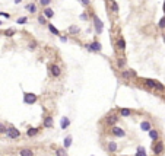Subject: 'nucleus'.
<instances>
[{
    "label": "nucleus",
    "mask_w": 165,
    "mask_h": 156,
    "mask_svg": "<svg viewBox=\"0 0 165 156\" xmlns=\"http://www.w3.org/2000/svg\"><path fill=\"white\" fill-rule=\"evenodd\" d=\"M47 28H48V31L53 35H57V37H60L61 34H60V31H58V28H56V25H53V24H47Z\"/></svg>",
    "instance_id": "23"
},
{
    "label": "nucleus",
    "mask_w": 165,
    "mask_h": 156,
    "mask_svg": "<svg viewBox=\"0 0 165 156\" xmlns=\"http://www.w3.org/2000/svg\"><path fill=\"white\" fill-rule=\"evenodd\" d=\"M37 47H38V42H37V41H31L29 44H28V48L31 50V51H34Z\"/></svg>",
    "instance_id": "34"
},
{
    "label": "nucleus",
    "mask_w": 165,
    "mask_h": 156,
    "mask_svg": "<svg viewBox=\"0 0 165 156\" xmlns=\"http://www.w3.org/2000/svg\"><path fill=\"white\" fill-rule=\"evenodd\" d=\"M54 127V118L51 114L44 115L42 118V128H53Z\"/></svg>",
    "instance_id": "11"
},
{
    "label": "nucleus",
    "mask_w": 165,
    "mask_h": 156,
    "mask_svg": "<svg viewBox=\"0 0 165 156\" xmlns=\"http://www.w3.org/2000/svg\"><path fill=\"white\" fill-rule=\"evenodd\" d=\"M121 156H129V155H121Z\"/></svg>",
    "instance_id": "45"
},
{
    "label": "nucleus",
    "mask_w": 165,
    "mask_h": 156,
    "mask_svg": "<svg viewBox=\"0 0 165 156\" xmlns=\"http://www.w3.org/2000/svg\"><path fill=\"white\" fill-rule=\"evenodd\" d=\"M116 48L118 50V51H121V53L126 50V40H124L123 37H118L116 40Z\"/></svg>",
    "instance_id": "17"
},
{
    "label": "nucleus",
    "mask_w": 165,
    "mask_h": 156,
    "mask_svg": "<svg viewBox=\"0 0 165 156\" xmlns=\"http://www.w3.org/2000/svg\"><path fill=\"white\" fill-rule=\"evenodd\" d=\"M110 2H111V3H113V2H116V0H110Z\"/></svg>",
    "instance_id": "43"
},
{
    "label": "nucleus",
    "mask_w": 165,
    "mask_h": 156,
    "mask_svg": "<svg viewBox=\"0 0 165 156\" xmlns=\"http://www.w3.org/2000/svg\"><path fill=\"white\" fill-rule=\"evenodd\" d=\"M91 156H95V155H91Z\"/></svg>",
    "instance_id": "47"
},
{
    "label": "nucleus",
    "mask_w": 165,
    "mask_h": 156,
    "mask_svg": "<svg viewBox=\"0 0 165 156\" xmlns=\"http://www.w3.org/2000/svg\"><path fill=\"white\" fill-rule=\"evenodd\" d=\"M110 134H111L113 137H116V139H123V137H126V132H124V128L118 127V125L111 127V128H110Z\"/></svg>",
    "instance_id": "6"
},
{
    "label": "nucleus",
    "mask_w": 165,
    "mask_h": 156,
    "mask_svg": "<svg viewBox=\"0 0 165 156\" xmlns=\"http://www.w3.org/2000/svg\"><path fill=\"white\" fill-rule=\"evenodd\" d=\"M105 149H107V152L110 155H114V153H117V150H118V143H117L116 140H108L107 145H105Z\"/></svg>",
    "instance_id": "10"
},
{
    "label": "nucleus",
    "mask_w": 165,
    "mask_h": 156,
    "mask_svg": "<svg viewBox=\"0 0 165 156\" xmlns=\"http://www.w3.org/2000/svg\"><path fill=\"white\" fill-rule=\"evenodd\" d=\"M0 16H2V18H6V19H9V18H10V15H9V13H6V12H0Z\"/></svg>",
    "instance_id": "38"
},
{
    "label": "nucleus",
    "mask_w": 165,
    "mask_h": 156,
    "mask_svg": "<svg viewBox=\"0 0 165 156\" xmlns=\"http://www.w3.org/2000/svg\"><path fill=\"white\" fill-rule=\"evenodd\" d=\"M19 156H35V152L29 148H24L19 150Z\"/></svg>",
    "instance_id": "20"
},
{
    "label": "nucleus",
    "mask_w": 165,
    "mask_h": 156,
    "mask_svg": "<svg viewBox=\"0 0 165 156\" xmlns=\"http://www.w3.org/2000/svg\"><path fill=\"white\" fill-rule=\"evenodd\" d=\"M134 156H148V153H146V149L143 148V146H137Z\"/></svg>",
    "instance_id": "25"
},
{
    "label": "nucleus",
    "mask_w": 165,
    "mask_h": 156,
    "mask_svg": "<svg viewBox=\"0 0 165 156\" xmlns=\"http://www.w3.org/2000/svg\"><path fill=\"white\" fill-rule=\"evenodd\" d=\"M85 47L88 48V51H91V53H101L102 44L99 41H94V42H91V44H86Z\"/></svg>",
    "instance_id": "12"
},
{
    "label": "nucleus",
    "mask_w": 165,
    "mask_h": 156,
    "mask_svg": "<svg viewBox=\"0 0 165 156\" xmlns=\"http://www.w3.org/2000/svg\"><path fill=\"white\" fill-rule=\"evenodd\" d=\"M126 64H127V58H126V57H117V60H116V67H117V69L124 70Z\"/></svg>",
    "instance_id": "19"
},
{
    "label": "nucleus",
    "mask_w": 165,
    "mask_h": 156,
    "mask_svg": "<svg viewBox=\"0 0 165 156\" xmlns=\"http://www.w3.org/2000/svg\"><path fill=\"white\" fill-rule=\"evenodd\" d=\"M25 9H26L29 13H37V12H38V8H37V5H35V3H29V5H26Z\"/></svg>",
    "instance_id": "24"
},
{
    "label": "nucleus",
    "mask_w": 165,
    "mask_h": 156,
    "mask_svg": "<svg viewBox=\"0 0 165 156\" xmlns=\"http://www.w3.org/2000/svg\"><path fill=\"white\" fill-rule=\"evenodd\" d=\"M0 25H3V24H2V21H0Z\"/></svg>",
    "instance_id": "46"
},
{
    "label": "nucleus",
    "mask_w": 165,
    "mask_h": 156,
    "mask_svg": "<svg viewBox=\"0 0 165 156\" xmlns=\"http://www.w3.org/2000/svg\"><path fill=\"white\" fill-rule=\"evenodd\" d=\"M162 10H164V13H165V0H164V6H162Z\"/></svg>",
    "instance_id": "41"
},
{
    "label": "nucleus",
    "mask_w": 165,
    "mask_h": 156,
    "mask_svg": "<svg viewBox=\"0 0 165 156\" xmlns=\"http://www.w3.org/2000/svg\"><path fill=\"white\" fill-rule=\"evenodd\" d=\"M164 101H165V92H164Z\"/></svg>",
    "instance_id": "44"
},
{
    "label": "nucleus",
    "mask_w": 165,
    "mask_h": 156,
    "mask_svg": "<svg viewBox=\"0 0 165 156\" xmlns=\"http://www.w3.org/2000/svg\"><path fill=\"white\" fill-rule=\"evenodd\" d=\"M48 72H50V76L54 77V79H58L61 76V67L58 64H48Z\"/></svg>",
    "instance_id": "9"
},
{
    "label": "nucleus",
    "mask_w": 165,
    "mask_h": 156,
    "mask_svg": "<svg viewBox=\"0 0 165 156\" xmlns=\"http://www.w3.org/2000/svg\"><path fill=\"white\" fill-rule=\"evenodd\" d=\"M21 2H22V0H15V3H16V5H19Z\"/></svg>",
    "instance_id": "40"
},
{
    "label": "nucleus",
    "mask_w": 165,
    "mask_h": 156,
    "mask_svg": "<svg viewBox=\"0 0 165 156\" xmlns=\"http://www.w3.org/2000/svg\"><path fill=\"white\" fill-rule=\"evenodd\" d=\"M117 112L120 115V118H127V117H132L134 111L132 108H117Z\"/></svg>",
    "instance_id": "14"
},
{
    "label": "nucleus",
    "mask_w": 165,
    "mask_h": 156,
    "mask_svg": "<svg viewBox=\"0 0 165 156\" xmlns=\"http://www.w3.org/2000/svg\"><path fill=\"white\" fill-rule=\"evenodd\" d=\"M37 19H38V24H41V25H47V19L44 18V15H42V13H40Z\"/></svg>",
    "instance_id": "30"
},
{
    "label": "nucleus",
    "mask_w": 165,
    "mask_h": 156,
    "mask_svg": "<svg viewBox=\"0 0 165 156\" xmlns=\"http://www.w3.org/2000/svg\"><path fill=\"white\" fill-rule=\"evenodd\" d=\"M158 28H159V29H164L165 28V16H162L161 19H159V22H158Z\"/></svg>",
    "instance_id": "35"
},
{
    "label": "nucleus",
    "mask_w": 165,
    "mask_h": 156,
    "mask_svg": "<svg viewBox=\"0 0 165 156\" xmlns=\"http://www.w3.org/2000/svg\"><path fill=\"white\" fill-rule=\"evenodd\" d=\"M24 104L25 105H34L38 101V95H35L32 92H24Z\"/></svg>",
    "instance_id": "5"
},
{
    "label": "nucleus",
    "mask_w": 165,
    "mask_h": 156,
    "mask_svg": "<svg viewBox=\"0 0 165 156\" xmlns=\"http://www.w3.org/2000/svg\"><path fill=\"white\" fill-rule=\"evenodd\" d=\"M42 15H44L45 19H51V18L54 16V10H53L51 8H45L44 10H42Z\"/></svg>",
    "instance_id": "21"
},
{
    "label": "nucleus",
    "mask_w": 165,
    "mask_h": 156,
    "mask_svg": "<svg viewBox=\"0 0 165 156\" xmlns=\"http://www.w3.org/2000/svg\"><path fill=\"white\" fill-rule=\"evenodd\" d=\"M26 22H28V18L26 16H21L16 19V24H19V25H25Z\"/></svg>",
    "instance_id": "31"
},
{
    "label": "nucleus",
    "mask_w": 165,
    "mask_h": 156,
    "mask_svg": "<svg viewBox=\"0 0 165 156\" xmlns=\"http://www.w3.org/2000/svg\"><path fill=\"white\" fill-rule=\"evenodd\" d=\"M70 123H72V121H70L69 117H61V118H60V128H61V130L69 128V127H70Z\"/></svg>",
    "instance_id": "18"
},
{
    "label": "nucleus",
    "mask_w": 165,
    "mask_h": 156,
    "mask_svg": "<svg viewBox=\"0 0 165 156\" xmlns=\"http://www.w3.org/2000/svg\"><path fill=\"white\" fill-rule=\"evenodd\" d=\"M6 132H8V127L3 123H0V134H6Z\"/></svg>",
    "instance_id": "36"
},
{
    "label": "nucleus",
    "mask_w": 165,
    "mask_h": 156,
    "mask_svg": "<svg viewBox=\"0 0 165 156\" xmlns=\"http://www.w3.org/2000/svg\"><path fill=\"white\" fill-rule=\"evenodd\" d=\"M118 121H120V115H118L117 111H111V112H108V114L104 117V120H102V123L105 124L107 127H110V128L114 127V125H117Z\"/></svg>",
    "instance_id": "2"
},
{
    "label": "nucleus",
    "mask_w": 165,
    "mask_h": 156,
    "mask_svg": "<svg viewBox=\"0 0 165 156\" xmlns=\"http://www.w3.org/2000/svg\"><path fill=\"white\" fill-rule=\"evenodd\" d=\"M42 130V125H38V127H28V130H26V137H29V139H34L35 136H38Z\"/></svg>",
    "instance_id": "13"
},
{
    "label": "nucleus",
    "mask_w": 165,
    "mask_h": 156,
    "mask_svg": "<svg viewBox=\"0 0 165 156\" xmlns=\"http://www.w3.org/2000/svg\"><path fill=\"white\" fill-rule=\"evenodd\" d=\"M60 41H61V42H67V37H66V35H60Z\"/></svg>",
    "instance_id": "39"
},
{
    "label": "nucleus",
    "mask_w": 165,
    "mask_h": 156,
    "mask_svg": "<svg viewBox=\"0 0 165 156\" xmlns=\"http://www.w3.org/2000/svg\"><path fill=\"white\" fill-rule=\"evenodd\" d=\"M91 19H92V24H94V29H95V32L97 34H101L102 32V29H104V22L99 19L98 15H91Z\"/></svg>",
    "instance_id": "4"
},
{
    "label": "nucleus",
    "mask_w": 165,
    "mask_h": 156,
    "mask_svg": "<svg viewBox=\"0 0 165 156\" xmlns=\"http://www.w3.org/2000/svg\"><path fill=\"white\" fill-rule=\"evenodd\" d=\"M120 77H121L123 80H126V82H130V80H133V79L137 77V73H136L133 69H124V70L120 72Z\"/></svg>",
    "instance_id": "3"
},
{
    "label": "nucleus",
    "mask_w": 165,
    "mask_h": 156,
    "mask_svg": "<svg viewBox=\"0 0 165 156\" xmlns=\"http://www.w3.org/2000/svg\"><path fill=\"white\" fill-rule=\"evenodd\" d=\"M162 40H164V44H165V34H164V35H162Z\"/></svg>",
    "instance_id": "42"
},
{
    "label": "nucleus",
    "mask_w": 165,
    "mask_h": 156,
    "mask_svg": "<svg viewBox=\"0 0 165 156\" xmlns=\"http://www.w3.org/2000/svg\"><path fill=\"white\" fill-rule=\"evenodd\" d=\"M15 34H16V31H15V29H12V28H9V29L5 31V35H6V37H13Z\"/></svg>",
    "instance_id": "33"
},
{
    "label": "nucleus",
    "mask_w": 165,
    "mask_h": 156,
    "mask_svg": "<svg viewBox=\"0 0 165 156\" xmlns=\"http://www.w3.org/2000/svg\"><path fill=\"white\" fill-rule=\"evenodd\" d=\"M142 82H143L142 85H143L145 88H148V89H150V90H158V92H162V93L165 92L164 83H161L159 80H155V79H149V77H146V79H143Z\"/></svg>",
    "instance_id": "1"
},
{
    "label": "nucleus",
    "mask_w": 165,
    "mask_h": 156,
    "mask_svg": "<svg viewBox=\"0 0 165 156\" xmlns=\"http://www.w3.org/2000/svg\"><path fill=\"white\" fill-rule=\"evenodd\" d=\"M72 143H73V137L69 134V136H66V137H64V140H63V148L69 149L70 146H72Z\"/></svg>",
    "instance_id": "22"
},
{
    "label": "nucleus",
    "mask_w": 165,
    "mask_h": 156,
    "mask_svg": "<svg viewBox=\"0 0 165 156\" xmlns=\"http://www.w3.org/2000/svg\"><path fill=\"white\" fill-rule=\"evenodd\" d=\"M56 156H67V153H66V149L64 148H58V149H56Z\"/></svg>",
    "instance_id": "27"
},
{
    "label": "nucleus",
    "mask_w": 165,
    "mask_h": 156,
    "mask_svg": "<svg viewBox=\"0 0 165 156\" xmlns=\"http://www.w3.org/2000/svg\"><path fill=\"white\" fill-rule=\"evenodd\" d=\"M139 127H140L142 132H146V133H149L153 128V127H152V123H150L149 120H142L140 124H139Z\"/></svg>",
    "instance_id": "16"
},
{
    "label": "nucleus",
    "mask_w": 165,
    "mask_h": 156,
    "mask_svg": "<svg viewBox=\"0 0 165 156\" xmlns=\"http://www.w3.org/2000/svg\"><path fill=\"white\" fill-rule=\"evenodd\" d=\"M164 152H165V146H164V141H157V143H153L152 145V153L155 156H161V155H164Z\"/></svg>",
    "instance_id": "7"
},
{
    "label": "nucleus",
    "mask_w": 165,
    "mask_h": 156,
    "mask_svg": "<svg viewBox=\"0 0 165 156\" xmlns=\"http://www.w3.org/2000/svg\"><path fill=\"white\" fill-rule=\"evenodd\" d=\"M148 134H149V139L152 140V143H157V141H159V139H161V133H159L158 128H152Z\"/></svg>",
    "instance_id": "15"
},
{
    "label": "nucleus",
    "mask_w": 165,
    "mask_h": 156,
    "mask_svg": "<svg viewBox=\"0 0 165 156\" xmlns=\"http://www.w3.org/2000/svg\"><path fill=\"white\" fill-rule=\"evenodd\" d=\"M6 136H8V139L10 140H16L21 137V132L18 130L16 127H13V125H9L8 127V132H6Z\"/></svg>",
    "instance_id": "8"
},
{
    "label": "nucleus",
    "mask_w": 165,
    "mask_h": 156,
    "mask_svg": "<svg viewBox=\"0 0 165 156\" xmlns=\"http://www.w3.org/2000/svg\"><path fill=\"white\" fill-rule=\"evenodd\" d=\"M110 10H111L113 13H118V5H117V2H113V3H111Z\"/></svg>",
    "instance_id": "29"
},
{
    "label": "nucleus",
    "mask_w": 165,
    "mask_h": 156,
    "mask_svg": "<svg viewBox=\"0 0 165 156\" xmlns=\"http://www.w3.org/2000/svg\"><path fill=\"white\" fill-rule=\"evenodd\" d=\"M51 2H53V0H38V3H40V5H41L44 9H45V8H50Z\"/></svg>",
    "instance_id": "28"
},
{
    "label": "nucleus",
    "mask_w": 165,
    "mask_h": 156,
    "mask_svg": "<svg viewBox=\"0 0 165 156\" xmlns=\"http://www.w3.org/2000/svg\"><path fill=\"white\" fill-rule=\"evenodd\" d=\"M79 2H81V5H82L83 8H88L91 5V0H79Z\"/></svg>",
    "instance_id": "37"
},
{
    "label": "nucleus",
    "mask_w": 165,
    "mask_h": 156,
    "mask_svg": "<svg viewBox=\"0 0 165 156\" xmlns=\"http://www.w3.org/2000/svg\"><path fill=\"white\" fill-rule=\"evenodd\" d=\"M79 19H81V21H88V19H89V15H88V12H86V10H85V12H82V13L79 15Z\"/></svg>",
    "instance_id": "32"
},
{
    "label": "nucleus",
    "mask_w": 165,
    "mask_h": 156,
    "mask_svg": "<svg viewBox=\"0 0 165 156\" xmlns=\"http://www.w3.org/2000/svg\"><path fill=\"white\" fill-rule=\"evenodd\" d=\"M67 32L69 34H73V35H76V34H79L81 32V29L76 26V25H70L69 28H67Z\"/></svg>",
    "instance_id": "26"
}]
</instances>
